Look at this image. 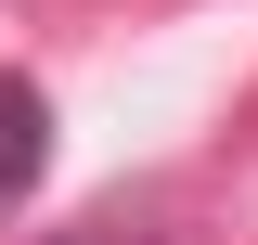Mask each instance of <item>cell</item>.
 <instances>
[{"mask_svg": "<svg viewBox=\"0 0 258 245\" xmlns=\"http://www.w3.org/2000/svg\"><path fill=\"white\" fill-rule=\"evenodd\" d=\"M52 245H155V194H142V207H91L78 232H52Z\"/></svg>", "mask_w": 258, "mask_h": 245, "instance_id": "2", "label": "cell"}, {"mask_svg": "<svg viewBox=\"0 0 258 245\" xmlns=\"http://www.w3.org/2000/svg\"><path fill=\"white\" fill-rule=\"evenodd\" d=\"M39 181H52V91L26 65H0V207H26Z\"/></svg>", "mask_w": 258, "mask_h": 245, "instance_id": "1", "label": "cell"}]
</instances>
